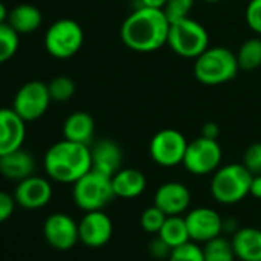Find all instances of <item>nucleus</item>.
I'll return each instance as SVG.
<instances>
[{"label":"nucleus","instance_id":"c85d7f7f","mask_svg":"<svg viewBox=\"0 0 261 261\" xmlns=\"http://www.w3.org/2000/svg\"><path fill=\"white\" fill-rule=\"evenodd\" d=\"M168 261H204L203 246L191 240L178 247H174Z\"/></svg>","mask_w":261,"mask_h":261},{"label":"nucleus","instance_id":"a211bd4d","mask_svg":"<svg viewBox=\"0 0 261 261\" xmlns=\"http://www.w3.org/2000/svg\"><path fill=\"white\" fill-rule=\"evenodd\" d=\"M36 160L25 149H16L5 155H0V174L13 181L25 180L34 175Z\"/></svg>","mask_w":261,"mask_h":261},{"label":"nucleus","instance_id":"c9c22d12","mask_svg":"<svg viewBox=\"0 0 261 261\" xmlns=\"http://www.w3.org/2000/svg\"><path fill=\"white\" fill-rule=\"evenodd\" d=\"M249 195H252L256 200H261V174H256V175L252 177Z\"/></svg>","mask_w":261,"mask_h":261},{"label":"nucleus","instance_id":"20e7f679","mask_svg":"<svg viewBox=\"0 0 261 261\" xmlns=\"http://www.w3.org/2000/svg\"><path fill=\"white\" fill-rule=\"evenodd\" d=\"M252 174L243 163L220 166L211 180V194L220 204H237L249 195Z\"/></svg>","mask_w":261,"mask_h":261},{"label":"nucleus","instance_id":"f257e3e1","mask_svg":"<svg viewBox=\"0 0 261 261\" xmlns=\"http://www.w3.org/2000/svg\"><path fill=\"white\" fill-rule=\"evenodd\" d=\"M171 22L163 10L140 7L130 13L120 27V39L136 53H154L168 45Z\"/></svg>","mask_w":261,"mask_h":261},{"label":"nucleus","instance_id":"9b49d317","mask_svg":"<svg viewBox=\"0 0 261 261\" xmlns=\"http://www.w3.org/2000/svg\"><path fill=\"white\" fill-rule=\"evenodd\" d=\"M43 237L46 243L57 250H69L79 241V223L68 214H51L43 223Z\"/></svg>","mask_w":261,"mask_h":261},{"label":"nucleus","instance_id":"f8f14e48","mask_svg":"<svg viewBox=\"0 0 261 261\" xmlns=\"http://www.w3.org/2000/svg\"><path fill=\"white\" fill-rule=\"evenodd\" d=\"M185 220L191 240L200 244L220 237L223 232V217L215 209L207 206H198L188 211Z\"/></svg>","mask_w":261,"mask_h":261},{"label":"nucleus","instance_id":"423d86ee","mask_svg":"<svg viewBox=\"0 0 261 261\" xmlns=\"http://www.w3.org/2000/svg\"><path fill=\"white\" fill-rule=\"evenodd\" d=\"M168 46L183 59H197L209 48V33L197 20L186 17L171 22Z\"/></svg>","mask_w":261,"mask_h":261},{"label":"nucleus","instance_id":"ea45409f","mask_svg":"<svg viewBox=\"0 0 261 261\" xmlns=\"http://www.w3.org/2000/svg\"><path fill=\"white\" fill-rule=\"evenodd\" d=\"M203 2H207V4H217V2H221V0H203Z\"/></svg>","mask_w":261,"mask_h":261},{"label":"nucleus","instance_id":"39448f33","mask_svg":"<svg viewBox=\"0 0 261 261\" xmlns=\"http://www.w3.org/2000/svg\"><path fill=\"white\" fill-rule=\"evenodd\" d=\"M115 197L112 188V177L91 169L72 185V200L83 212L101 211Z\"/></svg>","mask_w":261,"mask_h":261},{"label":"nucleus","instance_id":"cd10ccee","mask_svg":"<svg viewBox=\"0 0 261 261\" xmlns=\"http://www.w3.org/2000/svg\"><path fill=\"white\" fill-rule=\"evenodd\" d=\"M166 217L168 215L160 207H157L155 204H152V206L146 207L142 212V215H140V226H142V229L146 233L157 235L160 232V229H162Z\"/></svg>","mask_w":261,"mask_h":261},{"label":"nucleus","instance_id":"473e14b6","mask_svg":"<svg viewBox=\"0 0 261 261\" xmlns=\"http://www.w3.org/2000/svg\"><path fill=\"white\" fill-rule=\"evenodd\" d=\"M16 206L17 203H16L14 195L5 191H0V223H5L13 217Z\"/></svg>","mask_w":261,"mask_h":261},{"label":"nucleus","instance_id":"6ab92c4d","mask_svg":"<svg viewBox=\"0 0 261 261\" xmlns=\"http://www.w3.org/2000/svg\"><path fill=\"white\" fill-rule=\"evenodd\" d=\"M230 243L240 261H261V229L241 226L232 235Z\"/></svg>","mask_w":261,"mask_h":261},{"label":"nucleus","instance_id":"72a5a7b5","mask_svg":"<svg viewBox=\"0 0 261 261\" xmlns=\"http://www.w3.org/2000/svg\"><path fill=\"white\" fill-rule=\"evenodd\" d=\"M148 250H149L151 256H154L155 259H168L169 255H171L172 247L165 240H162L159 235H155L151 240V243L148 246Z\"/></svg>","mask_w":261,"mask_h":261},{"label":"nucleus","instance_id":"58836bf2","mask_svg":"<svg viewBox=\"0 0 261 261\" xmlns=\"http://www.w3.org/2000/svg\"><path fill=\"white\" fill-rule=\"evenodd\" d=\"M8 16H10V11L7 8V5L4 2H0V25L8 22Z\"/></svg>","mask_w":261,"mask_h":261},{"label":"nucleus","instance_id":"4c0bfd02","mask_svg":"<svg viewBox=\"0 0 261 261\" xmlns=\"http://www.w3.org/2000/svg\"><path fill=\"white\" fill-rule=\"evenodd\" d=\"M140 7H148V8H159L163 10L166 0H139Z\"/></svg>","mask_w":261,"mask_h":261},{"label":"nucleus","instance_id":"dca6fc26","mask_svg":"<svg viewBox=\"0 0 261 261\" xmlns=\"http://www.w3.org/2000/svg\"><path fill=\"white\" fill-rule=\"evenodd\" d=\"M27 121L13 109H0V155H5L23 146L27 137Z\"/></svg>","mask_w":261,"mask_h":261},{"label":"nucleus","instance_id":"a878e982","mask_svg":"<svg viewBox=\"0 0 261 261\" xmlns=\"http://www.w3.org/2000/svg\"><path fill=\"white\" fill-rule=\"evenodd\" d=\"M20 45L19 33H16L8 23L0 25V63H5L14 57Z\"/></svg>","mask_w":261,"mask_h":261},{"label":"nucleus","instance_id":"7c9ffc66","mask_svg":"<svg viewBox=\"0 0 261 261\" xmlns=\"http://www.w3.org/2000/svg\"><path fill=\"white\" fill-rule=\"evenodd\" d=\"M241 163L252 175L261 174V143H252L246 148Z\"/></svg>","mask_w":261,"mask_h":261},{"label":"nucleus","instance_id":"0eeeda50","mask_svg":"<svg viewBox=\"0 0 261 261\" xmlns=\"http://www.w3.org/2000/svg\"><path fill=\"white\" fill-rule=\"evenodd\" d=\"M85 34L82 27L72 19L54 22L45 34V48L56 59H71L83 46Z\"/></svg>","mask_w":261,"mask_h":261},{"label":"nucleus","instance_id":"5701e85b","mask_svg":"<svg viewBox=\"0 0 261 261\" xmlns=\"http://www.w3.org/2000/svg\"><path fill=\"white\" fill-rule=\"evenodd\" d=\"M162 240H165L172 249L178 247L188 241H191L188 224L183 215H169L166 217L160 232L157 233Z\"/></svg>","mask_w":261,"mask_h":261},{"label":"nucleus","instance_id":"b1692460","mask_svg":"<svg viewBox=\"0 0 261 261\" xmlns=\"http://www.w3.org/2000/svg\"><path fill=\"white\" fill-rule=\"evenodd\" d=\"M237 60L240 65V69L244 71H253L261 66V39L253 37L243 42V45L238 48Z\"/></svg>","mask_w":261,"mask_h":261},{"label":"nucleus","instance_id":"ddd939ff","mask_svg":"<svg viewBox=\"0 0 261 261\" xmlns=\"http://www.w3.org/2000/svg\"><path fill=\"white\" fill-rule=\"evenodd\" d=\"M114 233V224L111 217L101 211L85 212L79 221V238L86 247L98 249L106 246Z\"/></svg>","mask_w":261,"mask_h":261},{"label":"nucleus","instance_id":"c756f323","mask_svg":"<svg viewBox=\"0 0 261 261\" xmlns=\"http://www.w3.org/2000/svg\"><path fill=\"white\" fill-rule=\"evenodd\" d=\"M195 0H166V4L163 7V11L169 22H175L180 19L189 17L192 8H194Z\"/></svg>","mask_w":261,"mask_h":261},{"label":"nucleus","instance_id":"e433bc0d","mask_svg":"<svg viewBox=\"0 0 261 261\" xmlns=\"http://www.w3.org/2000/svg\"><path fill=\"white\" fill-rule=\"evenodd\" d=\"M241 226L238 224V221L235 218H223V232H229V233H235Z\"/></svg>","mask_w":261,"mask_h":261},{"label":"nucleus","instance_id":"7ed1b4c3","mask_svg":"<svg viewBox=\"0 0 261 261\" xmlns=\"http://www.w3.org/2000/svg\"><path fill=\"white\" fill-rule=\"evenodd\" d=\"M238 71L237 54L224 46H209L194 62L195 79L207 86L227 83L237 77Z\"/></svg>","mask_w":261,"mask_h":261},{"label":"nucleus","instance_id":"f704fd0d","mask_svg":"<svg viewBox=\"0 0 261 261\" xmlns=\"http://www.w3.org/2000/svg\"><path fill=\"white\" fill-rule=\"evenodd\" d=\"M201 136L203 137H207V139H212V140H218V136H220V126L215 123V121H207L203 124L201 127Z\"/></svg>","mask_w":261,"mask_h":261},{"label":"nucleus","instance_id":"6e6552de","mask_svg":"<svg viewBox=\"0 0 261 261\" xmlns=\"http://www.w3.org/2000/svg\"><path fill=\"white\" fill-rule=\"evenodd\" d=\"M221 160L223 149L218 140H212L201 136L188 143L183 166L189 174L203 177L214 174L221 166Z\"/></svg>","mask_w":261,"mask_h":261},{"label":"nucleus","instance_id":"f03ea898","mask_svg":"<svg viewBox=\"0 0 261 261\" xmlns=\"http://www.w3.org/2000/svg\"><path fill=\"white\" fill-rule=\"evenodd\" d=\"M43 166L51 180L63 185H74L92 169L91 148L63 139L46 151Z\"/></svg>","mask_w":261,"mask_h":261},{"label":"nucleus","instance_id":"bb28decb","mask_svg":"<svg viewBox=\"0 0 261 261\" xmlns=\"http://www.w3.org/2000/svg\"><path fill=\"white\" fill-rule=\"evenodd\" d=\"M48 89H49V95L53 101L65 103L71 100L72 95L75 94V83L71 77L59 75L48 83Z\"/></svg>","mask_w":261,"mask_h":261},{"label":"nucleus","instance_id":"aec40b11","mask_svg":"<svg viewBox=\"0 0 261 261\" xmlns=\"http://www.w3.org/2000/svg\"><path fill=\"white\" fill-rule=\"evenodd\" d=\"M148 186V180L145 174L134 168H121L118 172L112 175V188L114 194L118 198L133 200L140 197Z\"/></svg>","mask_w":261,"mask_h":261},{"label":"nucleus","instance_id":"393cba45","mask_svg":"<svg viewBox=\"0 0 261 261\" xmlns=\"http://www.w3.org/2000/svg\"><path fill=\"white\" fill-rule=\"evenodd\" d=\"M204 261H235L237 255L233 252L230 240L224 237H217L203 244Z\"/></svg>","mask_w":261,"mask_h":261},{"label":"nucleus","instance_id":"4be33fe9","mask_svg":"<svg viewBox=\"0 0 261 261\" xmlns=\"http://www.w3.org/2000/svg\"><path fill=\"white\" fill-rule=\"evenodd\" d=\"M42 20V13L37 7L22 4L10 11L7 23L19 34H30L40 28Z\"/></svg>","mask_w":261,"mask_h":261},{"label":"nucleus","instance_id":"2eb2a0df","mask_svg":"<svg viewBox=\"0 0 261 261\" xmlns=\"http://www.w3.org/2000/svg\"><path fill=\"white\" fill-rule=\"evenodd\" d=\"M191 200L192 197L189 188L180 181H166L159 186L154 194V204L168 217L186 214L189 211Z\"/></svg>","mask_w":261,"mask_h":261},{"label":"nucleus","instance_id":"9d476101","mask_svg":"<svg viewBox=\"0 0 261 261\" xmlns=\"http://www.w3.org/2000/svg\"><path fill=\"white\" fill-rule=\"evenodd\" d=\"M51 95L48 85L39 80L25 83L14 97L13 109L25 120L36 121L43 117L51 105Z\"/></svg>","mask_w":261,"mask_h":261},{"label":"nucleus","instance_id":"4468645a","mask_svg":"<svg viewBox=\"0 0 261 261\" xmlns=\"http://www.w3.org/2000/svg\"><path fill=\"white\" fill-rule=\"evenodd\" d=\"M13 195L16 198L17 206L27 211H37L45 207L51 201L53 186L49 180L39 175H31L25 180L17 181Z\"/></svg>","mask_w":261,"mask_h":261},{"label":"nucleus","instance_id":"412c9836","mask_svg":"<svg viewBox=\"0 0 261 261\" xmlns=\"http://www.w3.org/2000/svg\"><path fill=\"white\" fill-rule=\"evenodd\" d=\"M94 130H95L94 118L85 111H75L66 117L62 133H63V139L89 146L94 137Z\"/></svg>","mask_w":261,"mask_h":261},{"label":"nucleus","instance_id":"2f4dec72","mask_svg":"<svg viewBox=\"0 0 261 261\" xmlns=\"http://www.w3.org/2000/svg\"><path fill=\"white\" fill-rule=\"evenodd\" d=\"M246 23L258 36H261V0H250L246 7Z\"/></svg>","mask_w":261,"mask_h":261},{"label":"nucleus","instance_id":"1a4fd4ad","mask_svg":"<svg viewBox=\"0 0 261 261\" xmlns=\"http://www.w3.org/2000/svg\"><path fill=\"white\" fill-rule=\"evenodd\" d=\"M186 137L177 129H162L149 142V155L152 162L162 168H174L183 165L188 148Z\"/></svg>","mask_w":261,"mask_h":261},{"label":"nucleus","instance_id":"f3484780","mask_svg":"<svg viewBox=\"0 0 261 261\" xmlns=\"http://www.w3.org/2000/svg\"><path fill=\"white\" fill-rule=\"evenodd\" d=\"M92 157V169L101 172L108 177H112L115 172L121 169L123 152L121 148L112 140H100L91 148Z\"/></svg>","mask_w":261,"mask_h":261}]
</instances>
